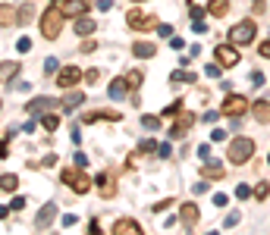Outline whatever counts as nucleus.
<instances>
[{"instance_id":"obj_1","label":"nucleus","mask_w":270,"mask_h":235,"mask_svg":"<svg viewBox=\"0 0 270 235\" xmlns=\"http://www.w3.org/2000/svg\"><path fill=\"white\" fill-rule=\"evenodd\" d=\"M63 10L60 6H50V10H44V16H41V35L48 38V41H57L60 38V29H63Z\"/></svg>"},{"instance_id":"obj_2","label":"nucleus","mask_w":270,"mask_h":235,"mask_svg":"<svg viewBox=\"0 0 270 235\" xmlns=\"http://www.w3.org/2000/svg\"><path fill=\"white\" fill-rule=\"evenodd\" d=\"M252 154H254V141L252 138H233V141H229L226 160H229V163H236V166H242V163H248Z\"/></svg>"},{"instance_id":"obj_3","label":"nucleus","mask_w":270,"mask_h":235,"mask_svg":"<svg viewBox=\"0 0 270 235\" xmlns=\"http://www.w3.org/2000/svg\"><path fill=\"white\" fill-rule=\"evenodd\" d=\"M60 179H63V182H66V185H69L76 194L91 191V179L85 176V172L79 170V166H69V170H63V172H60Z\"/></svg>"},{"instance_id":"obj_4","label":"nucleus","mask_w":270,"mask_h":235,"mask_svg":"<svg viewBox=\"0 0 270 235\" xmlns=\"http://www.w3.org/2000/svg\"><path fill=\"white\" fill-rule=\"evenodd\" d=\"M229 41H233L236 47L252 44V41H254V22H252V19H245V22L233 25V29H229Z\"/></svg>"},{"instance_id":"obj_5","label":"nucleus","mask_w":270,"mask_h":235,"mask_svg":"<svg viewBox=\"0 0 270 235\" xmlns=\"http://www.w3.org/2000/svg\"><path fill=\"white\" fill-rule=\"evenodd\" d=\"M245 110H252V104H248V97H242V94H229L220 107L223 116H242Z\"/></svg>"},{"instance_id":"obj_6","label":"nucleus","mask_w":270,"mask_h":235,"mask_svg":"<svg viewBox=\"0 0 270 235\" xmlns=\"http://www.w3.org/2000/svg\"><path fill=\"white\" fill-rule=\"evenodd\" d=\"M126 22H129V29H135V31H151V29H157V25H160L154 16H144L142 10H129Z\"/></svg>"},{"instance_id":"obj_7","label":"nucleus","mask_w":270,"mask_h":235,"mask_svg":"<svg viewBox=\"0 0 270 235\" xmlns=\"http://www.w3.org/2000/svg\"><path fill=\"white\" fill-rule=\"evenodd\" d=\"M214 57H217V63H220L223 66V69H229V66H236V63H239V47H236V44H220V47H217V50H214Z\"/></svg>"},{"instance_id":"obj_8","label":"nucleus","mask_w":270,"mask_h":235,"mask_svg":"<svg viewBox=\"0 0 270 235\" xmlns=\"http://www.w3.org/2000/svg\"><path fill=\"white\" fill-rule=\"evenodd\" d=\"M198 204H195V201H186V204L179 207V223L186 226V229H195V226H198Z\"/></svg>"},{"instance_id":"obj_9","label":"nucleus","mask_w":270,"mask_h":235,"mask_svg":"<svg viewBox=\"0 0 270 235\" xmlns=\"http://www.w3.org/2000/svg\"><path fill=\"white\" fill-rule=\"evenodd\" d=\"M82 76L85 72L79 69V66H63V69L57 72V85H60V88H72L76 82H82Z\"/></svg>"},{"instance_id":"obj_10","label":"nucleus","mask_w":270,"mask_h":235,"mask_svg":"<svg viewBox=\"0 0 270 235\" xmlns=\"http://www.w3.org/2000/svg\"><path fill=\"white\" fill-rule=\"evenodd\" d=\"M54 107H60V100H54V97H35V100L25 104V110H29L32 116H44V113L54 110Z\"/></svg>"},{"instance_id":"obj_11","label":"nucleus","mask_w":270,"mask_h":235,"mask_svg":"<svg viewBox=\"0 0 270 235\" xmlns=\"http://www.w3.org/2000/svg\"><path fill=\"white\" fill-rule=\"evenodd\" d=\"M192 125H195V113H182V116L173 123V129H170V138H182Z\"/></svg>"},{"instance_id":"obj_12","label":"nucleus","mask_w":270,"mask_h":235,"mask_svg":"<svg viewBox=\"0 0 270 235\" xmlns=\"http://www.w3.org/2000/svg\"><path fill=\"white\" fill-rule=\"evenodd\" d=\"M113 235H142V226H138V219L123 217L113 223Z\"/></svg>"},{"instance_id":"obj_13","label":"nucleus","mask_w":270,"mask_h":235,"mask_svg":"<svg viewBox=\"0 0 270 235\" xmlns=\"http://www.w3.org/2000/svg\"><path fill=\"white\" fill-rule=\"evenodd\" d=\"M91 0H66V3H60L63 16H82V13H88Z\"/></svg>"},{"instance_id":"obj_14","label":"nucleus","mask_w":270,"mask_h":235,"mask_svg":"<svg viewBox=\"0 0 270 235\" xmlns=\"http://www.w3.org/2000/svg\"><path fill=\"white\" fill-rule=\"evenodd\" d=\"M54 217H57V204H44V207H41V213L35 217V229H48Z\"/></svg>"},{"instance_id":"obj_15","label":"nucleus","mask_w":270,"mask_h":235,"mask_svg":"<svg viewBox=\"0 0 270 235\" xmlns=\"http://www.w3.org/2000/svg\"><path fill=\"white\" fill-rule=\"evenodd\" d=\"M97 188H101V198H113V194H116L113 176H110V172H101V176H97Z\"/></svg>"},{"instance_id":"obj_16","label":"nucleus","mask_w":270,"mask_h":235,"mask_svg":"<svg viewBox=\"0 0 270 235\" xmlns=\"http://www.w3.org/2000/svg\"><path fill=\"white\" fill-rule=\"evenodd\" d=\"M16 76H19V63H16V60H10V63H0V85H10Z\"/></svg>"},{"instance_id":"obj_17","label":"nucleus","mask_w":270,"mask_h":235,"mask_svg":"<svg viewBox=\"0 0 270 235\" xmlns=\"http://www.w3.org/2000/svg\"><path fill=\"white\" fill-rule=\"evenodd\" d=\"M82 104H85V94H82V91H69L66 97L60 100L63 110H76V107H82Z\"/></svg>"},{"instance_id":"obj_18","label":"nucleus","mask_w":270,"mask_h":235,"mask_svg":"<svg viewBox=\"0 0 270 235\" xmlns=\"http://www.w3.org/2000/svg\"><path fill=\"white\" fill-rule=\"evenodd\" d=\"M0 25H3V29L16 25V6H10V3H0Z\"/></svg>"},{"instance_id":"obj_19","label":"nucleus","mask_w":270,"mask_h":235,"mask_svg":"<svg viewBox=\"0 0 270 235\" xmlns=\"http://www.w3.org/2000/svg\"><path fill=\"white\" fill-rule=\"evenodd\" d=\"M252 113H254V119H258V123H270V104H267V100H254V104H252Z\"/></svg>"},{"instance_id":"obj_20","label":"nucleus","mask_w":270,"mask_h":235,"mask_svg":"<svg viewBox=\"0 0 270 235\" xmlns=\"http://www.w3.org/2000/svg\"><path fill=\"white\" fill-rule=\"evenodd\" d=\"M132 53H135V57H144V60H151V57L157 53V47L151 44V41H135V44H132Z\"/></svg>"},{"instance_id":"obj_21","label":"nucleus","mask_w":270,"mask_h":235,"mask_svg":"<svg viewBox=\"0 0 270 235\" xmlns=\"http://www.w3.org/2000/svg\"><path fill=\"white\" fill-rule=\"evenodd\" d=\"M76 31H79V35H82V38H88L91 31H95V22H91V19H88V16H85V13H82V16H76Z\"/></svg>"},{"instance_id":"obj_22","label":"nucleus","mask_w":270,"mask_h":235,"mask_svg":"<svg viewBox=\"0 0 270 235\" xmlns=\"http://www.w3.org/2000/svg\"><path fill=\"white\" fill-rule=\"evenodd\" d=\"M207 13H210V16H226V13H229V0H210Z\"/></svg>"},{"instance_id":"obj_23","label":"nucleus","mask_w":270,"mask_h":235,"mask_svg":"<svg viewBox=\"0 0 270 235\" xmlns=\"http://www.w3.org/2000/svg\"><path fill=\"white\" fill-rule=\"evenodd\" d=\"M32 16H35V6H32V3H22V6H19V13H16V22H19V25H29Z\"/></svg>"},{"instance_id":"obj_24","label":"nucleus","mask_w":270,"mask_h":235,"mask_svg":"<svg viewBox=\"0 0 270 235\" xmlns=\"http://www.w3.org/2000/svg\"><path fill=\"white\" fill-rule=\"evenodd\" d=\"M97 119H120V113H116V110H101V113H88V116H85V123H97Z\"/></svg>"},{"instance_id":"obj_25","label":"nucleus","mask_w":270,"mask_h":235,"mask_svg":"<svg viewBox=\"0 0 270 235\" xmlns=\"http://www.w3.org/2000/svg\"><path fill=\"white\" fill-rule=\"evenodd\" d=\"M0 188H3V191H16V188H19V176H13V172L0 176Z\"/></svg>"},{"instance_id":"obj_26","label":"nucleus","mask_w":270,"mask_h":235,"mask_svg":"<svg viewBox=\"0 0 270 235\" xmlns=\"http://www.w3.org/2000/svg\"><path fill=\"white\" fill-rule=\"evenodd\" d=\"M126 78H113V85H110V97H123V94H126Z\"/></svg>"},{"instance_id":"obj_27","label":"nucleus","mask_w":270,"mask_h":235,"mask_svg":"<svg viewBox=\"0 0 270 235\" xmlns=\"http://www.w3.org/2000/svg\"><path fill=\"white\" fill-rule=\"evenodd\" d=\"M41 125H44L48 132H54L57 125H60V116H57V113H44V116H41Z\"/></svg>"},{"instance_id":"obj_28","label":"nucleus","mask_w":270,"mask_h":235,"mask_svg":"<svg viewBox=\"0 0 270 235\" xmlns=\"http://www.w3.org/2000/svg\"><path fill=\"white\" fill-rule=\"evenodd\" d=\"M142 82H144V72H138V69H132V72L126 76V85H129V88H142Z\"/></svg>"},{"instance_id":"obj_29","label":"nucleus","mask_w":270,"mask_h":235,"mask_svg":"<svg viewBox=\"0 0 270 235\" xmlns=\"http://www.w3.org/2000/svg\"><path fill=\"white\" fill-rule=\"evenodd\" d=\"M201 176H204V179H223V170H220V166H214V163H207V166L201 170Z\"/></svg>"},{"instance_id":"obj_30","label":"nucleus","mask_w":270,"mask_h":235,"mask_svg":"<svg viewBox=\"0 0 270 235\" xmlns=\"http://www.w3.org/2000/svg\"><path fill=\"white\" fill-rule=\"evenodd\" d=\"M170 82H173V85H179V82H195V76H192V72H173V76H170Z\"/></svg>"},{"instance_id":"obj_31","label":"nucleus","mask_w":270,"mask_h":235,"mask_svg":"<svg viewBox=\"0 0 270 235\" xmlns=\"http://www.w3.org/2000/svg\"><path fill=\"white\" fill-rule=\"evenodd\" d=\"M144 129H160V116H142Z\"/></svg>"},{"instance_id":"obj_32","label":"nucleus","mask_w":270,"mask_h":235,"mask_svg":"<svg viewBox=\"0 0 270 235\" xmlns=\"http://www.w3.org/2000/svg\"><path fill=\"white\" fill-rule=\"evenodd\" d=\"M176 113H182V100H173V104L163 110V116H176Z\"/></svg>"},{"instance_id":"obj_33","label":"nucleus","mask_w":270,"mask_h":235,"mask_svg":"<svg viewBox=\"0 0 270 235\" xmlns=\"http://www.w3.org/2000/svg\"><path fill=\"white\" fill-rule=\"evenodd\" d=\"M267 194H270V185H267V182H261L258 188H254V198H258V201H264Z\"/></svg>"},{"instance_id":"obj_34","label":"nucleus","mask_w":270,"mask_h":235,"mask_svg":"<svg viewBox=\"0 0 270 235\" xmlns=\"http://www.w3.org/2000/svg\"><path fill=\"white\" fill-rule=\"evenodd\" d=\"M167 207H173V198H167V201H157V204L151 207V210H154V213H163Z\"/></svg>"},{"instance_id":"obj_35","label":"nucleus","mask_w":270,"mask_h":235,"mask_svg":"<svg viewBox=\"0 0 270 235\" xmlns=\"http://www.w3.org/2000/svg\"><path fill=\"white\" fill-rule=\"evenodd\" d=\"M138 151H142V154H157V144H154V141H142Z\"/></svg>"},{"instance_id":"obj_36","label":"nucleus","mask_w":270,"mask_h":235,"mask_svg":"<svg viewBox=\"0 0 270 235\" xmlns=\"http://www.w3.org/2000/svg\"><path fill=\"white\" fill-rule=\"evenodd\" d=\"M252 13H254V16H264V13H267V3H264V0H254Z\"/></svg>"},{"instance_id":"obj_37","label":"nucleus","mask_w":270,"mask_h":235,"mask_svg":"<svg viewBox=\"0 0 270 235\" xmlns=\"http://www.w3.org/2000/svg\"><path fill=\"white\" fill-rule=\"evenodd\" d=\"M97 10H101V13H110V10H113V0H97Z\"/></svg>"},{"instance_id":"obj_38","label":"nucleus","mask_w":270,"mask_h":235,"mask_svg":"<svg viewBox=\"0 0 270 235\" xmlns=\"http://www.w3.org/2000/svg\"><path fill=\"white\" fill-rule=\"evenodd\" d=\"M97 78H101V72H97V69H88V72L82 76V82H97Z\"/></svg>"},{"instance_id":"obj_39","label":"nucleus","mask_w":270,"mask_h":235,"mask_svg":"<svg viewBox=\"0 0 270 235\" xmlns=\"http://www.w3.org/2000/svg\"><path fill=\"white\" fill-rule=\"evenodd\" d=\"M95 47H97V44H95V41H91V38H88V41H82V53H91V50H95Z\"/></svg>"},{"instance_id":"obj_40","label":"nucleus","mask_w":270,"mask_h":235,"mask_svg":"<svg viewBox=\"0 0 270 235\" xmlns=\"http://www.w3.org/2000/svg\"><path fill=\"white\" fill-rule=\"evenodd\" d=\"M258 50H261V57H267V60H270V41H261Z\"/></svg>"},{"instance_id":"obj_41","label":"nucleus","mask_w":270,"mask_h":235,"mask_svg":"<svg viewBox=\"0 0 270 235\" xmlns=\"http://www.w3.org/2000/svg\"><path fill=\"white\" fill-rule=\"evenodd\" d=\"M157 157H170V144H157Z\"/></svg>"},{"instance_id":"obj_42","label":"nucleus","mask_w":270,"mask_h":235,"mask_svg":"<svg viewBox=\"0 0 270 235\" xmlns=\"http://www.w3.org/2000/svg\"><path fill=\"white\" fill-rule=\"evenodd\" d=\"M85 163H88V157H85V154H82V151H79V154H76V166H79V170H82V166H85Z\"/></svg>"},{"instance_id":"obj_43","label":"nucleus","mask_w":270,"mask_h":235,"mask_svg":"<svg viewBox=\"0 0 270 235\" xmlns=\"http://www.w3.org/2000/svg\"><path fill=\"white\" fill-rule=\"evenodd\" d=\"M22 207H25V198H16V201L10 204V210H22Z\"/></svg>"},{"instance_id":"obj_44","label":"nucleus","mask_w":270,"mask_h":235,"mask_svg":"<svg viewBox=\"0 0 270 235\" xmlns=\"http://www.w3.org/2000/svg\"><path fill=\"white\" fill-rule=\"evenodd\" d=\"M16 47H19V50L25 53V50H29V47H32V41H29V38H19V44H16Z\"/></svg>"},{"instance_id":"obj_45","label":"nucleus","mask_w":270,"mask_h":235,"mask_svg":"<svg viewBox=\"0 0 270 235\" xmlns=\"http://www.w3.org/2000/svg\"><path fill=\"white\" fill-rule=\"evenodd\" d=\"M198 154H201V160H210V147H207V144H201Z\"/></svg>"},{"instance_id":"obj_46","label":"nucleus","mask_w":270,"mask_h":235,"mask_svg":"<svg viewBox=\"0 0 270 235\" xmlns=\"http://www.w3.org/2000/svg\"><path fill=\"white\" fill-rule=\"evenodd\" d=\"M252 85H264V76H261V72H252Z\"/></svg>"},{"instance_id":"obj_47","label":"nucleus","mask_w":270,"mask_h":235,"mask_svg":"<svg viewBox=\"0 0 270 235\" xmlns=\"http://www.w3.org/2000/svg\"><path fill=\"white\" fill-rule=\"evenodd\" d=\"M0 157H6V141L0 138Z\"/></svg>"},{"instance_id":"obj_48","label":"nucleus","mask_w":270,"mask_h":235,"mask_svg":"<svg viewBox=\"0 0 270 235\" xmlns=\"http://www.w3.org/2000/svg\"><path fill=\"white\" fill-rule=\"evenodd\" d=\"M6 213H10V207H3V204H0V219H3Z\"/></svg>"},{"instance_id":"obj_49","label":"nucleus","mask_w":270,"mask_h":235,"mask_svg":"<svg viewBox=\"0 0 270 235\" xmlns=\"http://www.w3.org/2000/svg\"><path fill=\"white\" fill-rule=\"evenodd\" d=\"M135 3H142V0H135Z\"/></svg>"},{"instance_id":"obj_50","label":"nucleus","mask_w":270,"mask_h":235,"mask_svg":"<svg viewBox=\"0 0 270 235\" xmlns=\"http://www.w3.org/2000/svg\"><path fill=\"white\" fill-rule=\"evenodd\" d=\"M267 163H270V157H267Z\"/></svg>"},{"instance_id":"obj_51","label":"nucleus","mask_w":270,"mask_h":235,"mask_svg":"<svg viewBox=\"0 0 270 235\" xmlns=\"http://www.w3.org/2000/svg\"><path fill=\"white\" fill-rule=\"evenodd\" d=\"M0 107H3V104H0Z\"/></svg>"}]
</instances>
